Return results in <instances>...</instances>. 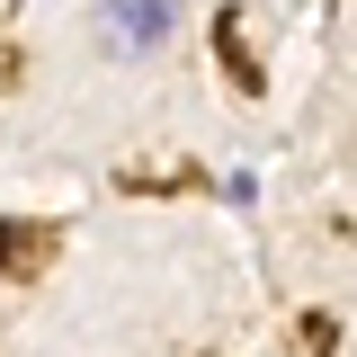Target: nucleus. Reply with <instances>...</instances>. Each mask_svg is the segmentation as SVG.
<instances>
[{
  "label": "nucleus",
  "instance_id": "nucleus-1",
  "mask_svg": "<svg viewBox=\"0 0 357 357\" xmlns=\"http://www.w3.org/2000/svg\"><path fill=\"white\" fill-rule=\"evenodd\" d=\"M178 45V0H98V54L107 63H152Z\"/></svg>",
  "mask_w": 357,
  "mask_h": 357
}]
</instances>
